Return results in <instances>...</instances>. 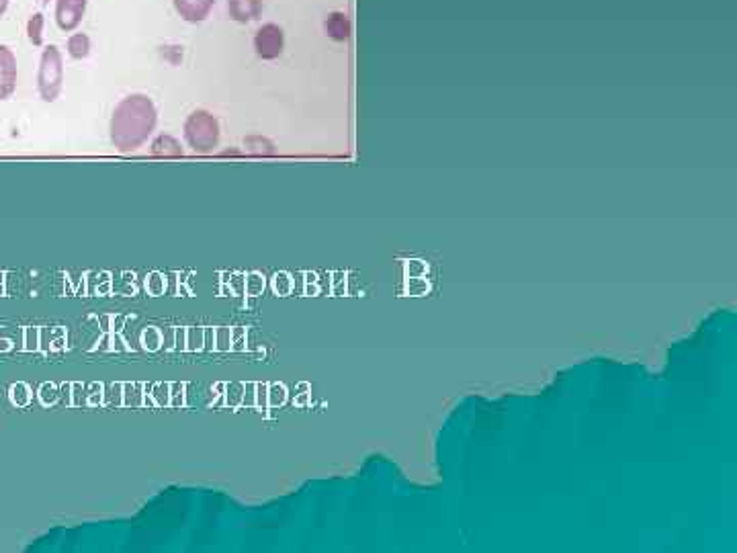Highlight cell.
Here are the masks:
<instances>
[{
	"instance_id": "6da1fadb",
	"label": "cell",
	"mask_w": 737,
	"mask_h": 553,
	"mask_svg": "<svg viewBox=\"0 0 737 553\" xmlns=\"http://www.w3.org/2000/svg\"><path fill=\"white\" fill-rule=\"evenodd\" d=\"M158 111L148 95H129L119 101L111 117V142L119 152L142 148L156 130Z\"/></svg>"
},
{
	"instance_id": "7a4b0ae2",
	"label": "cell",
	"mask_w": 737,
	"mask_h": 553,
	"mask_svg": "<svg viewBox=\"0 0 737 553\" xmlns=\"http://www.w3.org/2000/svg\"><path fill=\"white\" fill-rule=\"evenodd\" d=\"M37 89L39 97L46 103H54L64 89V58L58 46H48L41 54Z\"/></svg>"
},
{
	"instance_id": "3957f363",
	"label": "cell",
	"mask_w": 737,
	"mask_h": 553,
	"mask_svg": "<svg viewBox=\"0 0 737 553\" xmlns=\"http://www.w3.org/2000/svg\"><path fill=\"white\" fill-rule=\"evenodd\" d=\"M185 140L199 152L207 154L220 144V123L209 111L197 109L185 121Z\"/></svg>"
},
{
	"instance_id": "277c9868",
	"label": "cell",
	"mask_w": 737,
	"mask_h": 553,
	"mask_svg": "<svg viewBox=\"0 0 737 553\" xmlns=\"http://www.w3.org/2000/svg\"><path fill=\"white\" fill-rule=\"evenodd\" d=\"M285 50V33L277 23H265L254 33V52L260 60H277Z\"/></svg>"
},
{
	"instance_id": "5b68a950",
	"label": "cell",
	"mask_w": 737,
	"mask_h": 553,
	"mask_svg": "<svg viewBox=\"0 0 737 553\" xmlns=\"http://www.w3.org/2000/svg\"><path fill=\"white\" fill-rule=\"evenodd\" d=\"M17 58L9 46L0 44V101H7L17 91Z\"/></svg>"
},
{
	"instance_id": "8992f818",
	"label": "cell",
	"mask_w": 737,
	"mask_h": 553,
	"mask_svg": "<svg viewBox=\"0 0 737 553\" xmlns=\"http://www.w3.org/2000/svg\"><path fill=\"white\" fill-rule=\"evenodd\" d=\"M89 0H56V23L62 31H76L84 19Z\"/></svg>"
},
{
	"instance_id": "52a82bcc",
	"label": "cell",
	"mask_w": 737,
	"mask_h": 553,
	"mask_svg": "<svg viewBox=\"0 0 737 553\" xmlns=\"http://www.w3.org/2000/svg\"><path fill=\"white\" fill-rule=\"evenodd\" d=\"M172 5L183 21L203 23L211 15L215 0H172Z\"/></svg>"
},
{
	"instance_id": "ba28073f",
	"label": "cell",
	"mask_w": 737,
	"mask_h": 553,
	"mask_svg": "<svg viewBox=\"0 0 737 553\" xmlns=\"http://www.w3.org/2000/svg\"><path fill=\"white\" fill-rule=\"evenodd\" d=\"M228 13L236 23H252L263 13V0H228Z\"/></svg>"
},
{
	"instance_id": "9c48e42d",
	"label": "cell",
	"mask_w": 737,
	"mask_h": 553,
	"mask_svg": "<svg viewBox=\"0 0 737 553\" xmlns=\"http://www.w3.org/2000/svg\"><path fill=\"white\" fill-rule=\"evenodd\" d=\"M324 27H326L328 37L334 39V41H346V39L351 37V29H353L349 15L342 13V11L330 13L328 19H326V23H324Z\"/></svg>"
},
{
	"instance_id": "30bf717a",
	"label": "cell",
	"mask_w": 737,
	"mask_h": 553,
	"mask_svg": "<svg viewBox=\"0 0 737 553\" xmlns=\"http://www.w3.org/2000/svg\"><path fill=\"white\" fill-rule=\"evenodd\" d=\"M152 154L158 156V158H179V156H183V146L175 136L162 134V136L154 138Z\"/></svg>"
},
{
	"instance_id": "8fae6325",
	"label": "cell",
	"mask_w": 737,
	"mask_h": 553,
	"mask_svg": "<svg viewBox=\"0 0 737 553\" xmlns=\"http://www.w3.org/2000/svg\"><path fill=\"white\" fill-rule=\"evenodd\" d=\"M68 56L72 60H84L91 54V37L86 33H74L68 39Z\"/></svg>"
},
{
	"instance_id": "7c38bea8",
	"label": "cell",
	"mask_w": 737,
	"mask_h": 553,
	"mask_svg": "<svg viewBox=\"0 0 737 553\" xmlns=\"http://www.w3.org/2000/svg\"><path fill=\"white\" fill-rule=\"evenodd\" d=\"M43 27H46V17L41 13H35L27 21V37L35 48L43 46Z\"/></svg>"
},
{
	"instance_id": "4fadbf2b",
	"label": "cell",
	"mask_w": 737,
	"mask_h": 553,
	"mask_svg": "<svg viewBox=\"0 0 737 553\" xmlns=\"http://www.w3.org/2000/svg\"><path fill=\"white\" fill-rule=\"evenodd\" d=\"M246 148L248 152L252 154H273V144L265 138H258V136H252V138H246Z\"/></svg>"
},
{
	"instance_id": "5bb4252c",
	"label": "cell",
	"mask_w": 737,
	"mask_h": 553,
	"mask_svg": "<svg viewBox=\"0 0 737 553\" xmlns=\"http://www.w3.org/2000/svg\"><path fill=\"white\" fill-rule=\"evenodd\" d=\"M9 5H11V0H0V19H3L5 13L9 11Z\"/></svg>"
}]
</instances>
